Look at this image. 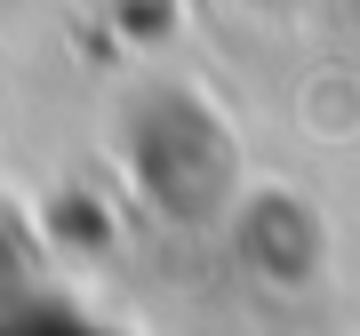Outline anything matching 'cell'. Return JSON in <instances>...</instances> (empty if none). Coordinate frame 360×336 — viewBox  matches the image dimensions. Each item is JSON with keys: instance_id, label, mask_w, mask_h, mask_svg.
<instances>
[{"instance_id": "obj_1", "label": "cell", "mask_w": 360, "mask_h": 336, "mask_svg": "<svg viewBox=\"0 0 360 336\" xmlns=\"http://www.w3.org/2000/svg\"><path fill=\"white\" fill-rule=\"evenodd\" d=\"M257 8H264V0H257Z\"/></svg>"}]
</instances>
